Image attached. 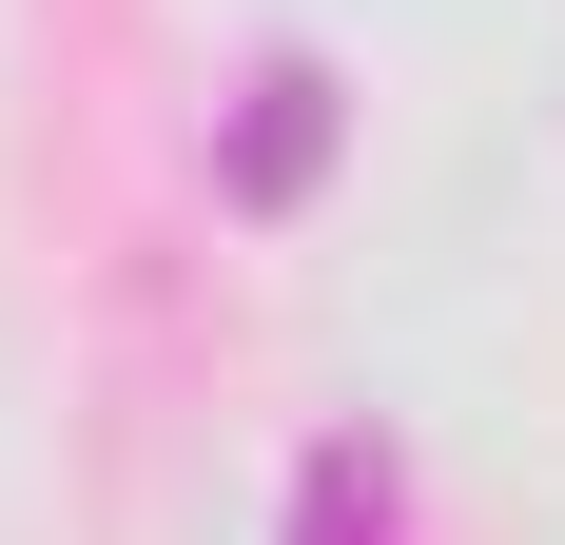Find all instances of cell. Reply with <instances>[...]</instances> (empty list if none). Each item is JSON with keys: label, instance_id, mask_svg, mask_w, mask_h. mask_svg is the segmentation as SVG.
<instances>
[{"label": "cell", "instance_id": "7a4b0ae2", "mask_svg": "<svg viewBox=\"0 0 565 545\" xmlns=\"http://www.w3.org/2000/svg\"><path fill=\"white\" fill-rule=\"evenodd\" d=\"M292 545H391V448H312V506Z\"/></svg>", "mask_w": 565, "mask_h": 545}, {"label": "cell", "instance_id": "6da1fadb", "mask_svg": "<svg viewBox=\"0 0 565 545\" xmlns=\"http://www.w3.org/2000/svg\"><path fill=\"white\" fill-rule=\"evenodd\" d=\"M312 157H332V78H312V58H274V78H254V137H234V195H292Z\"/></svg>", "mask_w": 565, "mask_h": 545}]
</instances>
